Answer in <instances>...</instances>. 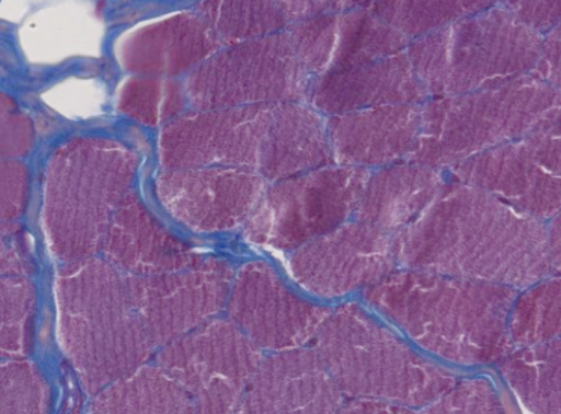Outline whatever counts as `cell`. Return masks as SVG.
<instances>
[{"mask_svg": "<svg viewBox=\"0 0 561 414\" xmlns=\"http://www.w3.org/2000/svg\"><path fill=\"white\" fill-rule=\"evenodd\" d=\"M500 371L524 414H561V338L512 350Z\"/></svg>", "mask_w": 561, "mask_h": 414, "instance_id": "17", "label": "cell"}, {"mask_svg": "<svg viewBox=\"0 0 561 414\" xmlns=\"http://www.w3.org/2000/svg\"><path fill=\"white\" fill-rule=\"evenodd\" d=\"M233 277L231 266L215 257L161 275H125L131 302L154 347L210 321L227 304Z\"/></svg>", "mask_w": 561, "mask_h": 414, "instance_id": "7", "label": "cell"}, {"mask_svg": "<svg viewBox=\"0 0 561 414\" xmlns=\"http://www.w3.org/2000/svg\"><path fill=\"white\" fill-rule=\"evenodd\" d=\"M56 335L81 387L91 395L144 365L154 345L128 292L125 275L88 257L54 279Z\"/></svg>", "mask_w": 561, "mask_h": 414, "instance_id": "3", "label": "cell"}, {"mask_svg": "<svg viewBox=\"0 0 561 414\" xmlns=\"http://www.w3.org/2000/svg\"><path fill=\"white\" fill-rule=\"evenodd\" d=\"M336 414H419L415 409L402 404L365 398L344 400Z\"/></svg>", "mask_w": 561, "mask_h": 414, "instance_id": "27", "label": "cell"}, {"mask_svg": "<svg viewBox=\"0 0 561 414\" xmlns=\"http://www.w3.org/2000/svg\"><path fill=\"white\" fill-rule=\"evenodd\" d=\"M105 260L125 275L154 276L185 269L202 257L168 231L131 192L108 226Z\"/></svg>", "mask_w": 561, "mask_h": 414, "instance_id": "14", "label": "cell"}, {"mask_svg": "<svg viewBox=\"0 0 561 414\" xmlns=\"http://www.w3.org/2000/svg\"><path fill=\"white\" fill-rule=\"evenodd\" d=\"M508 335L516 348L561 338V274L546 276L516 295Z\"/></svg>", "mask_w": 561, "mask_h": 414, "instance_id": "18", "label": "cell"}, {"mask_svg": "<svg viewBox=\"0 0 561 414\" xmlns=\"http://www.w3.org/2000/svg\"><path fill=\"white\" fill-rule=\"evenodd\" d=\"M50 389L31 363L7 359L0 369V414H48Z\"/></svg>", "mask_w": 561, "mask_h": 414, "instance_id": "21", "label": "cell"}, {"mask_svg": "<svg viewBox=\"0 0 561 414\" xmlns=\"http://www.w3.org/2000/svg\"><path fill=\"white\" fill-rule=\"evenodd\" d=\"M535 72L561 92V21L543 35Z\"/></svg>", "mask_w": 561, "mask_h": 414, "instance_id": "26", "label": "cell"}, {"mask_svg": "<svg viewBox=\"0 0 561 414\" xmlns=\"http://www.w3.org/2000/svg\"><path fill=\"white\" fill-rule=\"evenodd\" d=\"M313 342L347 398L422 409L457 382L453 373L417 355L354 303L331 310Z\"/></svg>", "mask_w": 561, "mask_h": 414, "instance_id": "5", "label": "cell"}, {"mask_svg": "<svg viewBox=\"0 0 561 414\" xmlns=\"http://www.w3.org/2000/svg\"><path fill=\"white\" fill-rule=\"evenodd\" d=\"M479 160L474 187L539 220L561 209V120L484 151Z\"/></svg>", "mask_w": 561, "mask_h": 414, "instance_id": "9", "label": "cell"}, {"mask_svg": "<svg viewBox=\"0 0 561 414\" xmlns=\"http://www.w3.org/2000/svg\"><path fill=\"white\" fill-rule=\"evenodd\" d=\"M137 166V154L112 139L76 137L53 152L44 174L41 220L54 257L70 263L102 249Z\"/></svg>", "mask_w": 561, "mask_h": 414, "instance_id": "4", "label": "cell"}, {"mask_svg": "<svg viewBox=\"0 0 561 414\" xmlns=\"http://www.w3.org/2000/svg\"><path fill=\"white\" fill-rule=\"evenodd\" d=\"M419 414H504L501 401L484 379L457 381Z\"/></svg>", "mask_w": 561, "mask_h": 414, "instance_id": "22", "label": "cell"}, {"mask_svg": "<svg viewBox=\"0 0 561 414\" xmlns=\"http://www.w3.org/2000/svg\"><path fill=\"white\" fill-rule=\"evenodd\" d=\"M396 243L367 227H348L298 248L287 261L290 276L321 297L368 289L393 272Z\"/></svg>", "mask_w": 561, "mask_h": 414, "instance_id": "10", "label": "cell"}, {"mask_svg": "<svg viewBox=\"0 0 561 414\" xmlns=\"http://www.w3.org/2000/svg\"><path fill=\"white\" fill-rule=\"evenodd\" d=\"M404 268L526 288L550 271L547 226L471 187L444 197L397 243Z\"/></svg>", "mask_w": 561, "mask_h": 414, "instance_id": "1", "label": "cell"}, {"mask_svg": "<svg viewBox=\"0 0 561 414\" xmlns=\"http://www.w3.org/2000/svg\"><path fill=\"white\" fill-rule=\"evenodd\" d=\"M547 233L551 269L561 274V209L547 225Z\"/></svg>", "mask_w": 561, "mask_h": 414, "instance_id": "28", "label": "cell"}, {"mask_svg": "<svg viewBox=\"0 0 561 414\" xmlns=\"http://www.w3.org/2000/svg\"><path fill=\"white\" fill-rule=\"evenodd\" d=\"M28 193L27 170L20 161L3 159L0 163V218L14 221L24 210Z\"/></svg>", "mask_w": 561, "mask_h": 414, "instance_id": "24", "label": "cell"}, {"mask_svg": "<svg viewBox=\"0 0 561 414\" xmlns=\"http://www.w3.org/2000/svg\"><path fill=\"white\" fill-rule=\"evenodd\" d=\"M230 320H210L163 346L157 360L192 398L196 414H236L262 360Z\"/></svg>", "mask_w": 561, "mask_h": 414, "instance_id": "6", "label": "cell"}, {"mask_svg": "<svg viewBox=\"0 0 561 414\" xmlns=\"http://www.w3.org/2000/svg\"><path fill=\"white\" fill-rule=\"evenodd\" d=\"M34 139L30 118L15 103L1 94L0 100V151L1 156L12 159L27 152Z\"/></svg>", "mask_w": 561, "mask_h": 414, "instance_id": "23", "label": "cell"}, {"mask_svg": "<svg viewBox=\"0 0 561 414\" xmlns=\"http://www.w3.org/2000/svg\"><path fill=\"white\" fill-rule=\"evenodd\" d=\"M0 272L2 276L26 277L34 265L27 239L14 221L1 223Z\"/></svg>", "mask_w": 561, "mask_h": 414, "instance_id": "25", "label": "cell"}, {"mask_svg": "<svg viewBox=\"0 0 561 414\" xmlns=\"http://www.w3.org/2000/svg\"><path fill=\"white\" fill-rule=\"evenodd\" d=\"M184 104V90L178 81L152 76L127 79L117 100L121 112L147 126L168 124L181 115Z\"/></svg>", "mask_w": 561, "mask_h": 414, "instance_id": "19", "label": "cell"}, {"mask_svg": "<svg viewBox=\"0 0 561 414\" xmlns=\"http://www.w3.org/2000/svg\"><path fill=\"white\" fill-rule=\"evenodd\" d=\"M227 309L230 321L259 349L273 353L314 340L331 311L294 294L262 262L248 263L237 272Z\"/></svg>", "mask_w": 561, "mask_h": 414, "instance_id": "8", "label": "cell"}, {"mask_svg": "<svg viewBox=\"0 0 561 414\" xmlns=\"http://www.w3.org/2000/svg\"><path fill=\"white\" fill-rule=\"evenodd\" d=\"M218 43L197 12H179L128 34L119 45L118 59L130 72L169 77L198 67Z\"/></svg>", "mask_w": 561, "mask_h": 414, "instance_id": "15", "label": "cell"}, {"mask_svg": "<svg viewBox=\"0 0 561 414\" xmlns=\"http://www.w3.org/2000/svg\"><path fill=\"white\" fill-rule=\"evenodd\" d=\"M516 289L426 271H393L365 290L367 302L415 342L448 360L480 365L512 350L508 318Z\"/></svg>", "mask_w": 561, "mask_h": 414, "instance_id": "2", "label": "cell"}, {"mask_svg": "<svg viewBox=\"0 0 561 414\" xmlns=\"http://www.w3.org/2000/svg\"><path fill=\"white\" fill-rule=\"evenodd\" d=\"M35 304V289L26 277L1 276L0 353L3 358H23L27 354Z\"/></svg>", "mask_w": 561, "mask_h": 414, "instance_id": "20", "label": "cell"}, {"mask_svg": "<svg viewBox=\"0 0 561 414\" xmlns=\"http://www.w3.org/2000/svg\"><path fill=\"white\" fill-rule=\"evenodd\" d=\"M253 183L245 175L218 166L165 170L154 191L165 210L197 232H216L238 225L249 212Z\"/></svg>", "mask_w": 561, "mask_h": 414, "instance_id": "12", "label": "cell"}, {"mask_svg": "<svg viewBox=\"0 0 561 414\" xmlns=\"http://www.w3.org/2000/svg\"><path fill=\"white\" fill-rule=\"evenodd\" d=\"M93 414H196L188 393L162 367L141 365L94 395Z\"/></svg>", "mask_w": 561, "mask_h": 414, "instance_id": "16", "label": "cell"}, {"mask_svg": "<svg viewBox=\"0 0 561 414\" xmlns=\"http://www.w3.org/2000/svg\"><path fill=\"white\" fill-rule=\"evenodd\" d=\"M343 394L313 348L262 358L236 414H336Z\"/></svg>", "mask_w": 561, "mask_h": 414, "instance_id": "11", "label": "cell"}, {"mask_svg": "<svg viewBox=\"0 0 561 414\" xmlns=\"http://www.w3.org/2000/svg\"><path fill=\"white\" fill-rule=\"evenodd\" d=\"M251 119L241 111L213 108L181 114L163 126L158 157L165 170L214 168L247 160Z\"/></svg>", "mask_w": 561, "mask_h": 414, "instance_id": "13", "label": "cell"}, {"mask_svg": "<svg viewBox=\"0 0 561 414\" xmlns=\"http://www.w3.org/2000/svg\"><path fill=\"white\" fill-rule=\"evenodd\" d=\"M93 414V413H92Z\"/></svg>", "mask_w": 561, "mask_h": 414, "instance_id": "29", "label": "cell"}]
</instances>
